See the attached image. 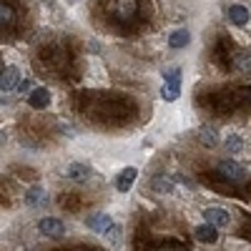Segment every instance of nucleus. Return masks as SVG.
Here are the masks:
<instances>
[{
  "instance_id": "nucleus-1",
  "label": "nucleus",
  "mask_w": 251,
  "mask_h": 251,
  "mask_svg": "<svg viewBox=\"0 0 251 251\" xmlns=\"http://www.w3.org/2000/svg\"><path fill=\"white\" fill-rule=\"evenodd\" d=\"M38 228H40V234H46L50 239H58V236L66 234V224H63L60 219H40Z\"/></svg>"
},
{
  "instance_id": "nucleus-2",
  "label": "nucleus",
  "mask_w": 251,
  "mask_h": 251,
  "mask_svg": "<svg viewBox=\"0 0 251 251\" xmlns=\"http://www.w3.org/2000/svg\"><path fill=\"white\" fill-rule=\"evenodd\" d=\"M216 171H219L224 178H228V181H241V178H244V169H241L236 161H219Z\"/></svg>"
},
{
  "instance_id": "nucleus-3",
  "label": "nucleus",
  "mask_w": 251,
  "mask_h": 251,
  "mask_svg": "<svg viewBox=\"0 0 251 251\" xmlns=\"http://www.w3.org/2000/svg\"><path fill=\"white\" fill-rule=\"evenodd\" d=\"M203 219H206V224H211V226H228V221H231V216H228L226 208H216V206L206 208Z\"/></svg>"
},
{
  "instance_id": "nucleus-4",
  "label": "nucleus",
  "mask_w": 251,
  "mask_h": 251,
  "mask_svg": "<svg viewBox=\"0 0 251 251\" xmlns=\"http://www.w3.org/2000/svg\"><path fill=\"white\" fill-rule=\"evenodd\" d=\"M28 103H30V108H38V111L48 108L50 106V91L48 88H33L28 96Z\"/></svg>"
},
{
  "instance_id": "nucleus-5",
  "label": "nucleus",
  "mask_w": 251,
  "mask_h": 251,
  "mask_svg": "<svg viewBox=\"0 0 251 251\" xmlns=\"http://www.w3.org/2000/svg\"><path fill=\"white\" fill-rule=\"evenodd\" d=\"M18 68L15 66H5L3 68V78H0V88H3V93H10L20 86V80H18Z\"/></svg>"
},
{
  "instance_id": "nucleus-6",
  "label": "nucleus",
  "mask_w": 251,
  "mask_h": 251,
  "mask_svg": "<svg viewBox=\"0 0 251 251\" xmlns=\"http://www.w3.org/2000/svg\"><path fill=\"white\" fill-rule=\"evenodd\" d=\"M226 15H228V20H231L234 25H246L249 20H251V13H249V8L246 5H228V10H226Z\"/></svg>"
},
{
  "instance_id": "nucleus-7",
  "label": "nucleus",
  "mask_w": 251,
  "mask_h": 251,
  "mask_svg": "<svg viewBox=\"0 0 251 251\" xmlns=\"http://www.w3.org/2000/svg\"><path fill=\"white\" fill-rule=\"evenodd\" d=\"M136 176H138V171L133 169V166H128V169H123V171L118 174L116 188H118L121 194H128V191H131V186H133V181H136Z\"/></svg>"
},
{
  "instance_id": "nucleus-8",
  "label": "nucleus",
  "mask_w": 251,
  "mask_h": 251,
  "mask_svg": "<svg viewBox=\"0 0 251 251\" xmlns=\"http://www.w3.org/2000/svg\"><path fill=\"white\" fill-rule=\"evenodd\" d=\"M86 226L93 228V231H98V234H106L108 228L113 226V219H111L108 214H96V216H91V219L86 221Z\"/></svg>"
},
{
  "instance_id": "nucleus-9",
  "label": "nucleus",
  "mask_w": 251,
  "mask_h": 251,
  "mask_svg": "<svg viewBox=\"0 0 251 251\" xmlns=\"http://www.w3.org/2000/svg\"><path fill=\"white\" fill-rule=\"evenodd\" d=\"M188 43H191V33H188V28H178L169 35V48L178 50V48H186Z\"/></svg>"
},
{
  "instance_id": "nucleus-10",
  "label": "nucleus",
  "mask_w": 251,
  "mask_h": 251,
  "mask_svg": "<svg viewBox=\"0 0 251 251\" xmlns=\"http://www.w3.org/2000/svg\"><path fill=\"white\" fill-rule=\"evenodd\" d=\"M196 239L199 241H203V244H216L219 241V231H216V226H211V224H201V226H196Z\"/></svg>"
},
{
  "instance_id": "nucleus-11",
  "label": "nucleus",
  "mask_w": 251,
  "mask_h": 251,
  "mask_svg": "<svg viewBox=\"0 0 251 251\" xmlns=\"http://www.w3.org/2000/svg\"><path fill=\"white\" fill-rule=\"evenodd\" d=\"M113 10H116L118 18H133L136 10H138V0H116Z\"/></svg>"
},
{
  "instance_id": "nucleus-12",
  "label": "nucleus",
  "mask_w": 251,
  "mask_h": 251,
  "mask_svg": "<svg viewBox=\"0 0 251 251\" xmlns=\"http://www.w3.org/2000/svg\"><path fill=\"white\" fill-rule=\"evenodd\" d=\"M46 201V191L40 186H33V188H28L25 191V203L28 206H38V203H43Z\"/></svg>"
},
{
  "instance_id": "nucleus-13",
  "label": "nucleus",
  "mask_w": 251,
  "mask_h": 251,
  "mask_svg": "<svg viewBox=\"0 0 251 251\" xmlns=\"http://www.w3.org/2000/svg\"><path fill=\"white\" fill-rule=\"evenodd\" d=\"M88 166H83V163H71L68 166V178H73V181H86L88 178Z\"/></svg>"
},
{
  "instance_id": "nucleus-14",
  "label": "nucleus",
  "mask_w": 251,
  "mask_h": 251,
  "mask_svg": "<svg viewBox=\"0 0 251 251\" xmlns=\"http://www.w3.org/2000/svg\"><path fill=\"white\" fill-rule=\"evenodd\" d=\"M178 96H181V86H171V83H163V88H161V98H163V100L174 103Z\"/></svg>"
},
{
  "instance_id": "nucleus-15",
  "label": "nucleus",
  "mask_w": 251,
  "mask_h": 251,
  "mask_svg": "<svg viewBox=\"0 0 251 251\" xmlns=\"http://www.w3.org/2000/svg\"><path fill=\"white\" fill-rule=\"evenodd\" d=\"M236 68L241 73H251V53H239L236 55Z\"/></svg>"
},
{
  "instance_id": "nucleus-16",
  "label": "nucleus",
  "mask_w": 251,
  "mask_h": 251,
  "mask_svg": "<svg viewBox=\"0 0 251 251\" xmlns=\"http://www.w3.org/2000/svg\"><path fill=\"white\" fill-rule=\"evenodd\" d=\"M106 239H108V244L111 246H121V226H111L108 231H106Z\"/></svg>"
},
{
  "instance_id": "nucleus-17",
  "label": "nucleus",
  "mask_w": 251,
  "mask_h": 251,
  "mask_svg": "<svg viewBox=\"0 0 251 251\" xmlns=\"http://www.w3.org/2000/svg\"><path fill=\"white\" fill-rule=\"evenodd\" d=\"M166 83H171V86H181V68H169L163 73Z\"/></svg>"
},
{
  "instance_id": "nucleus-18",
  "label": "nucleus",
  "mask_w": 251,
  "mask_h": 251,
  "mask_svg": "<svg viewBox=\"0 0 251 251\" xmlns=\"http://www.w3.org/2000/svg\"><path fill=\"white\" fill-rule=\"evenodd\" d=\"M226 151H231V153H236V151H241V136H226Z\"/></svg>"
},
{
  "instance_id": "nucleus-19",
  "label": "nucleus",
  "mask_w": 251,
  "mask_h": 251,
  "mask_svg": "<svg viewBox=\"0 0 251 251\" xmlns=\"http://www.w3.org/2000/svg\"><path fill=\"white\" fill-rule=\"evenodd\" d=\"M0 20H3V28L13 23V8L5 3V0H3V5H0Z\"/></svg>"
},
{
  "instance_id": "nucleus-20",
  "label": "nucleus",
  "mask_w": 251,
  "mask_h": 251,
  "mask_svg": "<svg viewBox=\"0 0 251 251\" xmlns=\"http://www.w3.org/2000/svg\"><path fill=\"white\" fill-rule=\"evenodd\" d=\"M201 141H203L206 146H216V143H219L216 131H214V128H201Z\"/></svg>"
},
{
  "instance_id": "nucleus-21",
  "label": "nucleus",
  "mask_w": 251,
  "mask_h": 251,
  "mask_svg": "<svg viewBox=\"0 0 251 251\" xmlns=\"http://www.w3.org/2000/svg\"><path fill=\"white\" fill-rule=\"evenodd\" d=\"M153 188H156V191H161V194H169L174 186H171V181H166V178H156L153 181Z\"/></svg>"
},
{
  "instance_id": "nucleus-22",
  "label": "nucleus",
  "mask_w": 251,
  "mask_h": 251,
  "mask_svg": "<svg viewBox=\"0 0 251 251\" xmlns=\"http://www.w3.org/2000/svg\"><path fill=\"white\" fill-rule=\"evenodd\" d=\"M30 91V80H20V86H18V93H28Z\"/></svg>"
},
{
  "instance_id": "nucleus-23",
  "label": "nucleus",
  "mask_w": 251,
  "mask_h": 251,
  "mask_svg": "<svg viewBox=\"0 0 251 251\" xmlns=\"http://www.w3.org/2000/svg\"><path fill=\"white\" fill-rule=\"evenodd\" d=\"M68 3H71V5H75V3H78V0H68Z\"/></svg>"
}]
</instances>
